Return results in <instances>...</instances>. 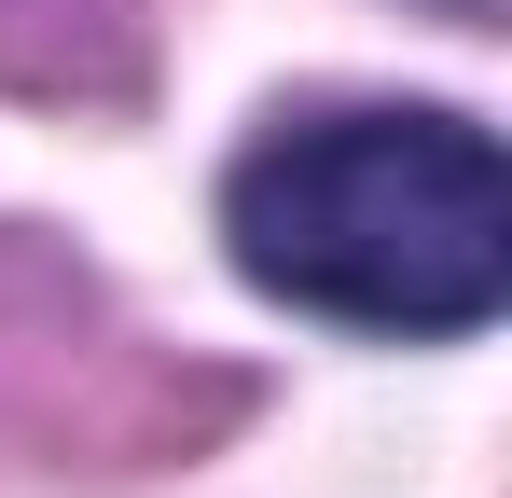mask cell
Instances as JSON below:
<instances>
[{
	"label": "cell",
	"instance_id": "7a4b0ae2",
	"mask_svg": "<svg viewBox=\"0 0 512 498\" xmlns=\"http://www.w3.org/2000/svg\"><path fill=\"white\" fill-rule=\"evenodd\" d=\"M457 14H485V0H457Z\"/></svg>",
	"mask_w": 512,
	"mask_h": 498
},
{
	"label": "cell",
	"instance_id": "6da1fadb",
	"mask_svg": "<svg viewBox=\"0 0 512 498\" xmlns=\"http://www.w3.org/2000/svg\"><path fill=\"white\" fill-rule=\"evenodd\" d=\"M250 291L346 332H485L512 291V166L471 111H319L222 180Z\"/></svg>",
	"mask_w": 512,
	"mask_h": 498
}]
</instances>
